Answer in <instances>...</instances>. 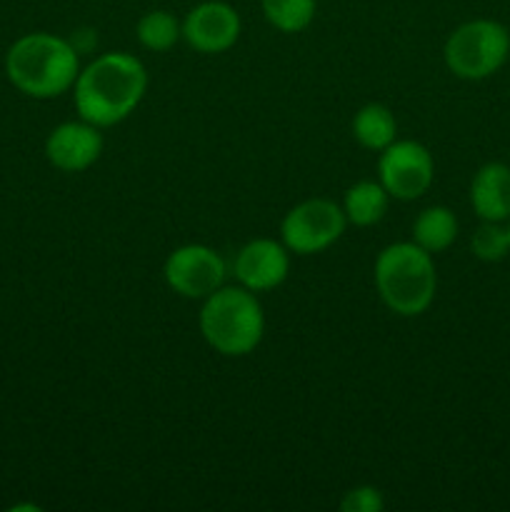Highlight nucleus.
Here are the masks:
<instances>
[{
  "label": "nucleus",
  "instance_id": "nucleus-8",
  "mask_svg": "<svg viewBox=\"0 0 510 512\" xmlns=\"http://www.w3.org/2000/svg\"><path fill=\"white\" fill-rule=\"evenodd\" d=\"M228 265L218 250L208 245H180L165 258L163 278L175 295L188 300H205L225 285Z\"/></svg>",
  "mask_w": 510,
  "mask_h": 512
},
{
  "label": "nucleus",
  "instance_id": "nucleus-19",
  "mask_svg": "<svg viewBox=\"0 0 510 512\" xmlns=\"http://www.w3.org/2000/svg\"><path fill=\"white\" fill-rule=\"evenodd\" d=\"M385 508L383 493L373 485H358L350 488L340 500V510L343 512H380Z\"/></svg>",
  "mask_w": 510,
  "mask_h": 512
},
{
  "label": "nucleus",
  "instance_id": "nucleus-3",
  "mask_svg": "<svg viewBox=\"0 0 510 512\" xmlns=\"http://www.w3.org/2000/svg\"><path fill=\"white\" fill-rule=\"evenodd\" d=\"M375 288L385 308L400 318L423 315L433 305L438 290L433 255L420 245L393 243L375 258Z\"/></svg>",
  "mask_w": 510,
  "mask_h": 512
},
{
  "label": "nucleus",
  "instance_id": "nucleus-7",
  "mask_svg": "<svg viewBox=\"0 0 510 512\" xmlns=\"http://www.w3.org/2000/svg\"><path fill=\"white\" fill-rule=\"evenodd\" d=\"M378 180L390 198L403 203L418 200L435 180L433 153L418 140L395 138L388 148L380 150Z\"/></svg>",
  "mask_w": 510,
  "mask_h": 512
},
{
  "label": "nucleus",
  "instance_id": "nucleus-9",
  "mask_svg": "<svg viewBox=\"0 0 510 512\" xmlns=\"http://www.w3.org/2000/svg\"><path fill=\"white\" fill-rule=\"evenodd\" d=\"M243 30L238 10L225 0H205L183 18V40L195 53L218 55L233 48Z\"/></svg>",
  "mask_w": 510,
  "mask_h": 512
},
{
  "label": "nucleus",
  "instance_id": "nucleus-13",
  "mask_svg": "<svg viewBox=\"0 0 510 512\" xmlns=\"http://www.w3.org/2000/svg\"><path fill=\"white\" fill-rule=\"evenodd\" d=\"M388 203L390 195L380 185V180H358V183L345 190L343 213L355 228H370V225H378L385 218Z\"/></svg>",
  "mask_w": 510,
  "mask_h": 512
},
{
  "label": "nucleus",
  "instance_id": "nucleus-15",
  "mask_svg": "<svg viewBox=\"0 0 510 512\" xmlns=\"http://www.w3.org/2000/svg\"><path fill=\"white\" fill-rule=\"evenodd\" d=\"M353 138L365 150H375V153L388 148L398 138V120L393 110L383 103L363 105L353 118Z\"/></svg>",
  "mask_w": 510,
  "mask_h": 512
},
{
  "label": "nucleus",
  "instance_id": "nucleus-14",
  "mask_svg": "<svg viewBox=\"0 0 510 512\" xmlns=\"http://www.w3.org/2000/svg\"><path fill=\"white\" fill-rule=\"evenodd\" d=\"M458 238V218L445 205H430L420 210L413 223V243L428 250L430 255L443 253Z\"/></svg>",
  "mask_w": 510,
  "mask_h": 512
},
{
  "label": "nucleus",
  "instance_id": "nucleus-2",
  "mask_svg": "<svg viewBox=\"0 0 510 512\" xmlns=\"http://www.w3.org/2000/svg\"><path fill=\"white\" fill-rule=\"evenodd\" d=\"M78 73L80 58L75 45L53 33L23 35L5 55L8 80L35 100H53L73 90Z\"/></svg>",
  "mask_w": 510,
  "mask_h": 512
},
{
  "label": "nucleus",
  "instance_id": "nucleus-12",
  "mask_svg": "<svg viewBox=\"0 0 510 512\" xmlns=\"http://www.w3.org/2000/svg\"><path fill=\"white\" fill-rule=\"evenodd\" d=\"M470 205L480 220H510V165L485 163L470 180Z\"/></svg>",
  "mask_w": 510,
  "mask_h": 512
},
{
  "label": "nucleus",
  "instance_id": "nucleus-5",
  "mask_svg": "<svg viewBox=\"0 0 510 512\" xmlns=\"http://www.w3.org/2000/svg\"><path fill=\"white\" fill-rule=\"evenodd\" d=\"M445 65L460 80H485L510 58V33L503 23L475 18L458 25L443 48Z\"/></svg>",
  "mask_w": 510,
  "mask_h": 512
},
{
  "label": "nucleus",
  "instance_id": "nucleus-6",
  "mask_svg": "<svg viewBox=\"0 0 510 512\" xmlns=\"http://www.w3.org/2000/svg\"><path fill=\"white\" fill-rule=\"evenodd\" d=\"M348 228L343 205L328 198H308L290 208L280 223V240L295 255H315L338 243Z\"/></svg>",
  "mask_w": 510,
  "mask_h": 512
},
{
  "label": "nucleus",
  "instance_id": "nucleus-4",
  "mask_svg": "<svg viewBox=\"0 0 510 512\" xmlns=\"http://www.w3.org/2000/svg\"><path fill=\"white\" fill-rule=\"evenodd\" d=\"M198 325L205 343L215 353L225 358H243L263 340L265 313L255 293L243 285H223L203 300Z\"/></svg>",
  "mask_w": 510,
  "mask_h": 512
},
{
  "label": "nucleus",
  "instance_id": "nucleus-16",
  "mask_svg": "<svg viewBox=\"0 0 510 512\" xmlns=\"http://www.w3.org/2000/svg\"><path fill=\"white\" fill-rule=\"evenodd\" d=\"M138 43L153 53H165L183 38V23L168 10H150L135 25Z\"/></svg>",
  "mask_w": 510,
  "mask_h": 512
},
{
  "label": "nucleus",
  "instance_id": "nucleus-11",
  "mask_svg": "<svg viewBox=\"0 0 510 512\" xmlns=\"http://www.w3.org/2000/svg\"><path fill=\"white\" fill-rule=\"evenodd\" d=\"M100 153H103L100 128L83 118L55 125L45 140V158L63 173H83L98 163Z\"/></svg>",
  "mask_w": 510,
  "mask_h": 512
},
{
  "label": "nucleus",
  "instance_id": "nucleus-10",
  "mask_svg": "<svg viewBox=\"0 0 510 512\" xmlns=\"http://www.w3.org/2000/svg\"><path fill=\"white\" fill-rule=\"evenodd\" d=\"M290 273V250L283 240L255 238L235 253L233 275L250 293H268L280 288Z\"/></svg>",
  "mask_w": 510,
  "mask_h": 512
},
{
  "label": "nucleus",
  "instance_id": "nucleus-17",
  "mask_svg": "<svg viewBox=\"0 0 510 512\" xmlns=\"http://www.w3.org/2000/svg\"><path fill=\"white\" fill-rule=\"evenodd\" d=\"M265 20L280 33H300L315 20L318 0H260Z\"/></svg>",
  "mask_w": 510,
  "mask_h": 512
},
{
  "label": "nucleus",
  "instance_id": "nucleus-1",
  "mask_svg": "<svg viewBox=\"0 0 510 512\" xmlns=\"http://www.w3.org/2000/svg\"><path fill=\"white\" fill-rule=\"evenodd\" d=\"M148 90V70L135 55L115 50L80 68L73 85L75 110L98 128H113L135 113Z\"/></svg>",
  "mask_w": 510,
  "mask_h": 512
},
{
  "label": "nucleus",
  "instance_id": "nucleus-20",
  "mask_svg": "<svg viewBox=\"0 0 510 512\" xmlns=\"http://www.w3.org/2000/svg\"><path fill=\"white\" fill-rule=\"evenodd\" d=\"M505 225H508V238H510V220H508V223H505Z\"/></svg>",
  "mask_w": 510,
  "mask_h": 512
},
{
  "label": "nucleus",
  "instance_id": "nucleus-18",
  "mask_svg": "<svg viewBox=\"0 0 510 512\" xmlns=\"http://www.w3.org/2000/svg\"><path fill=\"white\" fill-rule=\"evenodd\" d=\"M470 253L483 263H500L510 255V238H508V225L505 223H483L475 228L473 238H470Z\"/></svg>",
  "mask_w": 510,
  "mask_h": 512
}]
</instances>
